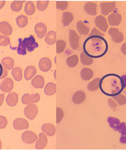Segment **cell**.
I'll use <instances>...</instances> for the list:
<instances>
[{
    "label": "cell",
    "mask_w": 126,
    "mask_h": 150,
    "mask_svg": "<svg viewBox=\"0 0 126 150\" xmlns=\"http://www.w3.org/2000/svg\"><path fill=\"white\" fill-rule=\"evenodd\" d=\"M108 45L103 37L100 36H90L84 43V52L92 58H100L103 56L107 51Z\"/></svg>",
    "instance_id": "1"
},
{
    "label": "cell",
    "mask_w": 126,
    "mask_h": 150,
    "mask_svg": "<svg viewBox=\"0 0 126 150\" xmlns=\"http://www.w3.org/2000/svg\"><path fill=\"white\" fill-rule=\"evenodd\" d=\"M110 86L111 96L119 94L124 89V83L121 77L114 74L105 75L101 79L100 81V88L102 92ZM110 88L106 96L108 94Z\"/></svg>",
    "instance_id": "2"
},
{
    "label": "cell",
    "mask_w": 126,
    "mask_h": 150,
    "mask_svg": "<svg viewBox=\"0 0 126 150\" xmlns=\"http://www.w3.org/2000/svg\"><path fill=\"white\" fill-rule=\"evenodd\" d=\"M108 33L114 42L120 43L122 42L124 40V34L117 28L112 27L110 28L108 30Z\"/></svg>",
    "instance_id": "3"
},
{
    "label": "cell",
    "mask_w": 126,
    "mask_h": 150,
    "mask_svg": "<svg viewBox=\"0 0 126 150\" xmlns=\"http://www.w3.org/2000/svg\"><path fill=\"white\" fill-rule=\"evenodd\" d=\"M80 37L76 31L69 30V41L71 48L74 50H77L79 46Z\"/></svg>",
    "instance_id": "4"
},
{
    "label": "cell",
    "mask_w": 126,
    "mask_h": 150,
    "mask_svg": "<svg viewBox=\"0 0 126 150\" xmlns=\"http://www.w3.org/2000/svg\"><path fill=\"white\" fill-rule=\"evenodd\" d=\"M38 112V109L35 104H30L26 107L24 110V113L29 119L33 120L36 117Z\"/></svg>",
    "instance_id": "5"
},
{
    "label": "cell",
    "mask_w": 126,
    "mask_h": 150,
    "mask_svg": "<svg viewBox=\"0 0 126 150\" xmlns=\"http://www.w3.org/2000/svg\"><path fill=\"white\" fill-rule=\"evenodd\" d=\"M116 3L115 2H101L100 4L101 13L103 15H108L115 9Z\"/></svg>",
    "instance_id": "6"
},
{
    "label": "cell",
    "mask_w": 126,
    "mask_h": 150,
    "mask_svg": "<svg viewBox=\"0 0 126 150\" xmlns=\"http://www.w3.org/2000/svg\"><path fill=\"white\" fill-rule=\"evenodd\" d=\"M95 25L99 29L103 32H106L108 25L105 17L102 15L98 16L95 18Z\"/></svg>",
    "instance_id": "7"
},
{
    "label": "cell",
    "mask_w": 126,
    "mask_h": 150,
    "mask_svg": "<svg viewBox=\"0 0 126 150\" xmlns=\"http://www.w3.org/2000/svg\"><path fill=\"white\" fill-rule=\"evenodd\" d=\"M23 41L26 46L27 50L30 52L34 51L35 49L39 47L38 44L36 42L34 36L32 35H30L28 38H24Z\"/></svg>",
    "instance_id": "8"
},
{
    "label": "cell",
    "mask_w": 126,
    "mask_h": 150,
    "mask_svg": "<svg viewBox=\"0 0 126 150\" xmlns=\"http://www.w3.org/2000/svg\"><path fill=\"white\" fill-rule=\"evenodd\" d=\"M21 138L26 143L31 144L35 142L38 139V137L32 131H27L22 134Z\"/></svg>",
    "instance_id": "9"
},
{
    "label": "cell",
    "mask_w": 126,
    "mask_h": 150,
    "mask_svg": "<svg viewBox=\"0 0 126 150\" xmlns=\"http://www.w3.org/2000/svg\"><path fill=\"white\" fill-rule=\"evenodd\" d=\"M122 17L121 14L113 12L108 16L107 20L110 25L112 26H117L121 23Z\"/></svg>",
    "instance_id": "10"
},
{
    "label": "cell",
    "mask_w": 126,
    "mask_h": 150,
    "mask_svg": "<svg viewBox=\"0 0 126 150\" xmlns=\"http://www.w3.org/2000/svg\"><path fill=\"white\" fill-rule=\"evenodd\" d=\"M40 95L36 93L34 96H32L28 93H26L22 96L21 101L23 104L25 105L31 104L33 103H37L40 100Z\"/></svg>",
    "instance_id": "11"
},
{
    "label": "cell",
    "mask_w": 126,
    "mask_h": 150,
    "mask_svg": "<svg viewBox=\"0 0 126 150\" xmlns=\"http://www.w3.org/2000/svg\"><path fill=\"white\" fill-rule=\"evenodd\" d=\"M14 86V82L10 78H8L3 81L0 85V89L2 91L8 93L12 90Z\"/></svg>",
    "instance_id": "12"
},
{
    "label": "cell",
    "mask_w": 126,
    "mask_h": 150,
    "mask_svg": "<svg viewBox=\"0 0 126 150\" xmlns=\"http://www.w3.org/2000/svg\"><path fill=\"white\" fill-rule=\"evenodd\" d=\"M14 129L16 130L27 129L29 127V123L27 120L22 118H17L13 123Z\"/></svg>",
    "instance_id": "13"
},
{
    "label": "cell",
    "mask_w": 126,
    "mask_h": 150,
    "mask_svg": "<svg viewBox=\"0 0 126 150\" xmlns=\"http://www.w3.org/2000/svg\"><path fill=\"white\" fill-rule=\"evenodd\" d=\"M34 31L38 38H42L47 34V27L43 23H38L35 27Z\"/></svg>",
    "instance_id": "14"
},
{
    "label": "cell",
    "mask_w": 126,
    "mask_h": 150,
    "mask_svg": "<svg viewBox=\"0 0 126 150\" xmlns=\"http://www.w3.org/2000/svg\"><path fill=\"white\" fill-rule=\"evenodd\" d=\"M39 67L41 71L44 72L48 71L52 67L51 60L48 57H43L39 62Z\"/></svg>",
    "instance_id": "15"
},
{
    "label": "cell",
    "mask_w": 126,
    "mask_h": 150,
    "mask_svg": "<svg viewBox=\"0 0 126 150\" xmlns=\"http://www.w3.org/2000/svg\"><path fill=\"white\" fill-rule=\"evenodd\" d=\"M97 5L93 2H88L85 4L84 9L87 13L91 16H95L97 13Z\"/></svg>",
    "instance_id": "16"
},
{
    "label": "cell",
    "mask_w": 126,
    "mask_h": 150,
    "mask_svg": "<svg viewBox=\"0 0 126 150\" xmlns=\"http://www.w3.org/2000/svg\"><path fill=\"white\" fill-rule=\"evenodd\" d=\"M86 98V94L82 91H78L73 95L72 101L76 104H80L85 100Z\"/></svg>",
    "instance_id": "17"
},
{
    "label": "cell",
    "mask_w": 126,
    "mask_h": 150,
    "mask_svg": "<svg viewBox=\"0 0 126 150\" xmlns=\"http://www.w3.org/2000/svg\"><path fill=\"white\" fill-rule=\"evenodd\" d=\"M39 139L36 143V149H42L47 145L48 139L47 136L44 133H41L39 135Z\"/></svg>",
    "instance_id": "18"
},
{
    "label": "cell",
    "mask_w": 126,
    "mask_h": 150,
    "mask_svg": "<svg viewBox=\"0 0 126 150\" xmlns=\"http://www.w3.org/2000/svg\"><path fill=\"white\" fill-rule=\"evenodd\" d=\"M42 130L48 136L51 137L55 135L56 128L54 125L51 123L44 124L42 126Z\"/></svg>",
    "instance_id": "19"
},
{
    "label": "cell",
    "mask_w": 126,
    "mask_h": 150,
    "mask_svg": "<svg viewBox=\"0 0 126 150\" xmlns=\"http://www.w3.org/2000/svg\"><path fill=\"white\" fill-rule=\"evenodd\" d=\"M18 96L14 92H10L6 98V102L9 106L13 107L17 105L18 101Z\"/></svg>",
    "instance_id": "20"
},
{
    "label": "cell",
    "mask_w": 126,
    "mask_h": 150,
    "mask_svg": "<svg viewBox=\"0 0 126 150\" xmlns=\"http://www.w3.org/2000/svg\"><path fill=\"white\" fill-rule=\"evenodd\" d=\"M12 28L10 24L6 21L0 23V32L6 35H10L12 33Z\"/></svg>",
    "instance_id": "21"
},
{
    "label": "cell",
    "mask_w": 126,
    "mask_h": 150,
    "mask_svg": "<svg viewBox=\"0 0 126 150\" xmlns=\"http://www.w3.org/2000/svg\"><path fill=\"white\" fill-rule=\"evenodd\" d=\"M31 84L36 88H43L44 85V78L40 75L36 76L32 80Z\"/></svg>",
    "instance_id": "22"
},
{
    "label": "cell",
    "mask_w": 126,
    "mask_h": 150,
    "mask_svg": "<svg viewBox=\"0 0 126 150\" xmlns=\"http://www.w3.org/2000/svg\"><path fill=\"white\" fill-rule=\"evenodd\" d=\"M76 28L79 34L82 35H86L89 33V27L85 25L82 21H79L77 22Z\"/></svg>",
    "instance_id": "23"
},
{
    "label": "cell",
    "mask_w": 126,
    "mask_h": 150,
    "mask_svg": "<svg viewBox=\"0 0 126 150\" xmlns=\"http://www.w3.org/2000/svg\"><path fill=\"white\" fill-rule=\"evenodd\" d=\"M93 71L89 68L85 67L80 72L81 77L85 81L90 80L93 77Z\"/></svg>",
    "instance_id": "24"
},
{
    "label": "cell",
    "mask_w": 126,
    "mask_h": 150,
    "mask_svg": "<svg viewBox=\"0 0 126 150\" xmlns=\"http://www.w3.org/2000/svg\"><path fill=\"white\" fill-rule=\"evenodd\" d=\"M36 73L37 70L34 66H28L26 68L24 71V78L26 80H30L33 78Z\"/></svg>",
    "instance_id": "25"
},
{
    "label": "cell",
    "mask_w": 126,
    "mask_h": 150,
    "mask_svg": "<svg viewBox=\"0 0 126 150\" xmlns=\"http://www.w3.org/2000/svg\"><path fill=\"white\" fill-rule=\"evenodd\" d=\"M73 14L69 12H63L62 14V22L65 27L68 25L73 20Z\"/></svg>",
    "instance_id": "26"
},
{
    "label": "cell",
    "mask_w": 126,
    "mask_h": 150,
    "mask_svg": "<svg viewBox=\"0 0 126 150\" xmlns=\"http://www.w3.org/2000/svg\"><path fill=\"white\" fill-rule=\"evenodd\" d=\"M45 41L49 45H53L56 42V33L53 31H51L48 33L46 35Z\"/></svg>",
    "instance_id": "27"
},
{
    "label": "cell",
    "mask_w": 126,
    "mask_h": 150,
    "mask_svg": "<svg viewBox=\"0 0 126 150\" xmlns=\"http://www.w3.org/2000/svg\"><path fill=\"white\" fill-rule=\"evenodd\" d=\"M14 60L10 57H6L1 61L2 66L8 70H11L14 67Z\"/></svg>",
    "instance_id": "28"
},
{
    "label": "cell",
    "mask_w": 126,
    "mask_h": 150,
    "mask_svg": "<svg viewBox=\"0 0 126 150\" xmlns=\"http://www.w3.org/2000/svg\"><path fill=\"white\" fill-rule=\"evenodd\" d=\"M56 92V85L53 83H49L46 85L44 88V92L48 96L55 94Z\"/></svg>",
    "instance_id": "29"
},
{
    "label": "cell",
    "mask_w": 126,
    "mask_h": 150,
    "mask_svg": "<svg viewBox=\"0 0 126 150\" xmlns=\"http://www.w3.org/2000/svg\"><path fill=\"white\" fill-rule=\"evenodd\" d=\"M80 58L81 62L84 65H90L93 62V58L88 56L84 51L81 53Z\"/></svg>",
    "instance_id": "30"
},
{
    "label": "cell",
    "mask_w": 126,
    "mask_h": 150,
    "mask_svg": "<svg viewBox=\"0 0 126 150\" xmlns=\"http://www.w3.org/2000/svg\"><path fill=\"white\" fill-rule=\"evenodd\" d=\"M101 79L99 78H97L94 79L88 84V90L91 91L98 90L100 88V83Z\"/></svg>",
    "instance_id": "31"
},
{
    "label": "cell",
    "mask_w": 126,
    "mask_h": 150,
    "mask_svg": "<svg viewBox=\"0 0 126 150\" xmlns=\"http://www.w3.org/2000/svg\"><path fill=\"white\" fill-rule=\"evenodd\" d=\"M16 22L17 25L20 28H24L28 23V18L26 16L23 15H20L16 18Z\"/></svg>",
    "instance_id": "32"
},
{
    "label": "cell",
    "mask_w": 126,
    "mask_h": 150,
    "mask_svg": "<svg viewBox=\"0 0 126 150\" xmlns=\"http://www.w3.org/2000/svg\"><path fill=\"white\" fill-rule=\"evenodd\" d=\"M11 74L14 77V80L16 81H20L22 80V70L19 67L14 68L11 72Z\"/></svg>",
    "instance_id": "33"
},
{
    "label": "cell",
    "mask_w": 126,
    "mask_h": 150,
    "mask_svg": "<svg viewBox=\"0 0 126 150\" xmlns=\"http://www.w3.org/2000/svg\"><path fill=\"white\" fill-rule=\"evenodd\" d=\"M18 41L19 44L17 48V53L19 54L25 55L27 54L26 46L23 41L22 38H19Z\"/></svg>",
    "instance_id": "34"
},
{
    "label": "cell",
    "mask_w": 126,
    "mask_h": 150,
    "mask_svg": "<svg viewBox=\"0 0 126 150\" xmlns=\"http://www.w3.org/2000/svg\"><path fill=\"white\" fill-rule=\"evenodd\" d=\"M107 121L111 128H113L115 131H118L119 125L121 123L119 119L110 116L108 118Z\"/></svg>",
    "instance_id": "35"
},
{
    "label": "cell",
    "mask_w": 126,
    "mask_h": 150,
    "mask_svg": "<svg viewBox=\"0 0 126 150\" xmlns=\"http://www.w3.org/2000/svg\"><path fill=\"white\" fill-rule=\"evenodd\" d=\"M66 63L68 66L70 67H74L77 65L79 62V58L76 54L73 55L66 59Z\"/></svg>",
    "instance_id": "36"
},
{
    "label": "cell",
    "mask_w": 126,
    "mask_h": 150,
    "mask_svg": "<svg viewBox=\"0 0 126 150\" xmlns=\"http://www.w3.org/2000/svg\"><path fill=\"white\" fill-rule=\"evenodd\" d=\"M36 8L34 4L31 1H29L26 4L24 11L28 15H32L35 11Z\"/></svg>",
    "instance_id": "37"
},
{
    "label": "cell",
    "mask_w": 126,
    "mask_h": 150,
    "mask_svg": "<svg viewBox=\"0 0 126 150\" xmlns=\"http://www.w3.org/2000/svg\"><path fill=\"white\" fill-rule=\"evenodd\" d=\"M26 1H14L11 5V8L13 11L18 12L22 8L23 4Z\"/></svg>",
    "instance_id": "38"
},
{
    "label": "cell",
    "mask_w": 126,
    "mask_h": 150,
    "mask_svg": "<svg viewBox=\"0 0 126 150\" xmlns=\"http://www.w3.org/2000/svg\"><path fill=\"white\" fill-rule=\"evenodd\" d=\"M66 43L64 40H58L56 42V52L58 53H61L64 51L66 47Z\"/></svg>",
    "instance_id": "39"
},
{
    "label": "cell",
    "mask_w": 126,
    "mask_h": 150,
    "mask_svg": "<svg viewBox=\"0 0 126 150\" xmlns=\"http://www.w3.org/2000/svg\"><path fill=\"white\" fill-rule=\"evenodd\" d=\"M112 98L120 105H124L126 104V97L122 94L120 93L117 96H112Z\"/></svg>",
    "instance_id": "40"
},
{
    "label": "cell",
    "mask_w": 126,
    "mask_h": 150,
    "mask_svg": "<svg viewBox=\"0 0 126 150\" xmlns=\"http://www.w3.org/2000/svg\"><path fill=\"white\" fill-rule=\"evenodd\" d=\"M49 1H38L37 2V7L39 11H43L47 8Z\"/></svg>",
    "instance_id": "41"
},
{
    "label": "cell",
    "mask_w": 126,
    "mask_h": 150,
    "mask_svg": "<svg viewBox=\"0 0 126 150\" xmlns=\"http://www.w3.org/2000/svg\"><path fill=\"white\" fill-rule=\"evenodd\" d=\"M68 3L67 1H57L56 2V8L61 11H64L67 8Z\"/></svg>",
    "instance_id": "42"
},
{
    "label": "cell",
    "mask_w": 126,
    "mask_h": 150,
    "mask_svg": "<svg viewBox=\"0 0 126 150\" xmlns=\"http://www.w3.org/2000/svg\"><path fill=\"white\" fill-rule=\"evenodd\" d=\"M56 123H59L61 122L64 117V112L61 108H56Z\"/></svg>",
    "instance_id": "43"
},
{
    "label": "cell",
    "mask_w": 126,
    "mask_h": 150,
    "mask_svg": "<svg viewBox=\"0 0 126 150\" xmlns=\"http://www.w3.org/2000/svg\"><path fill=\"white\" fill-rule=\"evenodd\" d=\"M10 44L9 37L4 35H0V46L5 47Z\"/></svg>",
    "instance_id": "44"
},
{
    "label": "cell",
    "mask_w": 126,
    "mask_h": 150,
    "mask_svg": "<svg viewBox=\"0 0 126 150\" xmlns=\"http://www.w3.org/2000/svg\"><path fill=\"white\" fill-rule=\"evenodd\" d=\"M104 35H105V34H104V33L101 32L99 30L97 29L95 27H94V28L92 29L90 34L89 35V37H90V36H96L103 37Z\"/></svg>",
    "instance_id": "45"
},
{
    "label": "cell",
    "mask_w": 126,
    "mask_h": 150,
    "mask_svg": "<svg viewBox=\"0 0 126 150\" xmlns=\"http://www.w3.org/2000/svg\"><path fill=\"white\" fill-rule=\"evenodd\" d=\"M8 124L6 118L4 116H0V129H3L6 127Z\"/></svg>",
    "instance_id": "46"
},
{
    "label": "cell",
    "mask_w": 126,
    "mask_h": 150,
    "mask_svg": "<svg viewBox=\"0 0 126 150\" xmlns=\"http://www.w3.org/2000/svg\"><path fill=\"white\" fill-rule=\"evenodd\" d=\"M8 75V71L0 64V79L5 78Z\"/></svg>",
    "instance_id": "47"
},
{
    "label": "cell",
    "mask_w": 126,
    "mask_h": 150,
    "mask_svg": "<svg viewBox=\"0 0 126 150\" xmlns=\"http://www.w3.org/2000/svg\"><path fill=\"white\" fill-rule=\"evenodd\" d=\"M126 126L125 122H122L120 123V125H119L118 131L121 134V135L124 134L125 132L126 129Z\"/></svg>",
    "instance_id": "48"
},
{
    "label": "cell",
    "mask_w": 126,
    "mask_h": 150,
    "mask_svg": "<svg viewBox=\"0 0 126 150\" xmlns=\"http://www.w3.org/2000/svg\"><path fill=\"white\" fill-rule=\"evenodd\" d=\"M108 103L109 106L111 108H112V109L117 108V106H118V105H117L115 101L111 98H110L108 99Z\"/></svg>",
    "instance_id": "49"
},
{
    "label": "cell",
    "mask_w": 126,
    "mask_h": 150,
    "mask_svg": "<svg viewBox=\"0 0 126 150\" xmlns=\"http://www.w3.org/2000/svg\"><path fill=\"white\" fill-rule=\"evenodd\" d=\"M121 49L123 54L126 55V43H124L122 45Z\"/></svg>",
    "instance_id": "50"
},
{
    "label": "cell",
    "mask_w": 126,
    "mask_h": 150,
    "mask_svg": "<svg viewBox=\"0 0 126 150\" xmlns=\"http://www.w3.org/2000/svg\"><path fill=\"white\" fill-rule=\"evenodd\" d=\"M4 98H5V94H0V106L2 105L3 103Z\"/></svg>",
    "instance_id": "51"
},
{
    "label": "cell",
    "mask_w": 126,
    "mask_h": 150,
    "mask_svg": "<svg viewBox=\"0 0 126 150\" xmlns=\"http://www.w3.org/2000/svg\"><path fill=\"white\" fill-rule=\"evenodd\" d=\"M120 142L122 144L126 143V137L124 135H121L120 139Z\"/></svg>",
    "instance_id": "52"
},
{
    "label": "cell",
    "mask_w": 126,
    "mask_h": 150,
    "mask_svg": "<svg viewBox=\"0 0 126 150\" xmlns=\"http://www.w3.org/2000/svg\"><path fill=\"white\" fill-rule=\"evenodd\" d=\"M121 77L124 83V88H125L126 87V75H123Z\"/></svg>",
    "instance_id": "53"
},
{
    "label": "cell",
    "mask_w": 126,
    "mask_h": 150,
    "mask_svg": "<svg viewBox=\"0 0 126 150\" xmlns=\"http://www.w3.org/2000/svg\"><path fill=\"white\" fill-rule=\"evenodd\" d=\"M5 1H0V9L3 8L5 4Z\"/></svg>",
    "instance_id": "54"
},
{
    "label": "cell",
    "mask_w": 126,
    "mask_h": 150,
    "mask_svg": "<svg viewBox=\"0 0 126 150\" xmlns=\"http://www.w3.org/2000/svg\"><path fill=\"white\" fill-rule=\"evenodd\" d=\"M2 143L1 142V140H0V149H2Z\"/></svg>",
    "instance_id": "55"
},
{
    "label": "cell",
    "mask_w": 126,
    "mask_h": 150,
    "mask_svg": "<svg viewBox=\"0 0 126 150\" xmlns=\"http://www.w3.org/2000/svg\"><path fill=\"white\" fill-rule=\"evenodd\" d=\"M121 135H124V136H125L126 137V128L125 132V133H124V134H123Z\"/></svg>",
    "instance_id": "56"
}]
</instances>
